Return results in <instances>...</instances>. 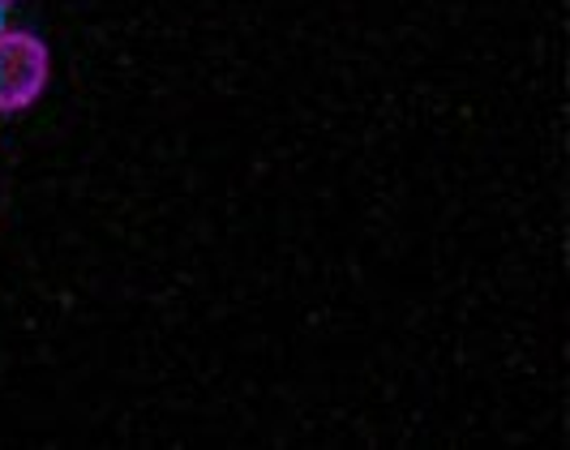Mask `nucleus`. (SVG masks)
Masks as SVG:
<instances>
[{
  "mask_svg": "<svg viewBox=\"0 0 570 450\" xmlns=\"http://www.w3.org/2000/svg\"><path fill=\"white\" fill-rule=\"evenodd\" d=\"M48 86V48L30 30L0 27V113H27Z\"/></svg>",
  "mask_w": 570,
  "mask_h": 450,
  "instance_id": "1",
  "label": "nucleus"
},
{
  "mask_svg": "<svg viewBox=\"0 0 570 450\" xmlns=\"http://www.w3.org/2000/svg\"><path fill=\"white\" fill-rule=\"evenodd\" d=\"M4 9H9V4H0V27H4Z\"/></svg>",
  "mask_w": 570,
  "mask_h": 450,
  "instance_id": "2",
  "label": "nucleus"
},
{
  "mask_svg": "<svg viewBox=\"0 0 570 450\" xmlns=\"http://www.w3.org/2000/svg\"><path fill=\"white\" fill-rule=\"evenodd\" d=\"M0 4H9V0H0Z\"/></svg>",
  "mask_w": 570,
  "mask_h": 450,
  "instance_id": "3",
  "label": "nucleus"
}]
</instances>
